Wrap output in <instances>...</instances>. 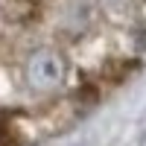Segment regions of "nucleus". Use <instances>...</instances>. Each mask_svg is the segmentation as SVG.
Wrapping results in <instances>:
<instances>
[{
	"mask_svg": "<svg viewBox=\"0 0 146 146\" xmlns=\"http://www.w3.org/2000/svg\"><path fill=\"white\" fill-rule=\"evenodd\" d=\"M23 76H27V85L35 91V94H50V91H58L64 85V76H67V62L58 50H35L27 64H23Z\"/></svg>",
	"mask_w": 146,
	"mask_h": 146,
	"instance_id": "f257e3e1",
	"label": "nucleus"
}]
</instances>
